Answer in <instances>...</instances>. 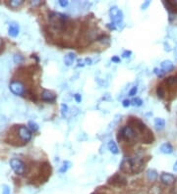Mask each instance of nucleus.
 <instances>
[{"instance_id": "obj_1", "label": "nucleus", "mask_w": 177, "mask_h": 194, "mask_svg": "<svg viewBox=\"0 0 177 194\" xmlns=\"http://www.w3.org/2000/svg\"><path fill=\"white\" fill-rule=\"evenodd\" d=\"M48 19H49V22L51 23V25L58 30H61L63 27H65V26L67 25V22H68L69 20L68 16L61 13H57V12H51V13H49Z\"/></svg>"}, {"instance_id": "obj_2", "label": "nucleus", "mask_w": 177, "mask_h": 194, "mask_svg": "<svg viewBox=\"0 0 177 194\" xmlns=\"http://www.w3.org/2000/svg\"><path fill=\"white\" fill-rule=\"evenodd\" d=\"M138 163L134 161L132 158L130 157H124L122 159L121 163H120V171L122 173H138Z\"/></svg>"}, {"instance_id": "obj_3", "label": "nucleus", "mask_w": 177, "mask_h": 194, "mask_svg": "<svg viewBox=\"0 0 177 194\" xmlns=\"http://www.w3.org/2000/svg\"><path fill=\"white\" fill-rule=\"evenodd\" d=\"M109 15H110V18H111L112 23L115 24L116 26H119L120 24H122V22H123V13H122V11L118 9L116 6H113L110 8Z\"/></svg>"}, {"instance_id": "obj_4", "label": "nucleus", "mask_w": 177, "mask_h": 194, "mask_svg": "<svg viewBox=\"0 0 177 194\" xmlns=\"http://www.w3.org/2000/svg\"><path fill=\"white\" fill-rule=\"evenodd\" d=\"M10 166L12 170L19 176H22L26 171V166L23 162L18 158H13L10 160Z\"/></svg>"}, {"instance_id": "obj_5", "label": "nucleus", "mask_w": 177, "mask_h": 194, "mask_svg": "<svg viewBox=\"0 0 177 194\" xmlns=\"http://www.w3.org/2000/svg\"><path fill=\"white\" fill-rule=\"evenodd\" d=\"M9 88L12 91V93H14L15 95H18V96H22L24 93H25V85H24L21 81H12L10 85H9Z\"/></svg>"}, {"instance_id": "obj_6", "label": "nucleus", "mask_w": 177, "mask_h": 194, "mask_svg": "<svg viewBox=\"0 0 177 194\" xmlns=\"http://www.w3.org/2000/svg\"><path fill=\"white\" fill-rule=\"evenodd\" d=\"M18 134L19 137L21 138L23 142H29L31 138V132L25 126H21L18 129Z\"/></svg>"}, {"instance_id": "obj_7", "label": "nucleus", "mask_w": 177, "mask_h": 194, "mask_svg": "<svg viewBox=\"0 0 177 194\" xmlns=\"http://www.w3.org/2000/svg\"><path fill=\"white\" fill-rule=\"evenodd\" d=\"M121 134L126 140H133L136 138V132L131 126H124L121 129Z\"/></svg>"}, {"instance_id": "obj_8", "label": "nucleus", "mask_w": 177, "mask_h": 194, "mask_svg": "<svg viewBox=\"0 0 177 194\" xmlns=\"http://www.w3.org/2000/svg\"><path fill=\"white\" fill-rule=\"evenodd\" d=\"M160 180L165 185H172L175 183V177L169 173H162L160 175Z\"/></svg>"}, {"instance_id": "obj_9", "label": "nucleus", "mask_w": 177, "mask_h": 194, "mask_svg": "<svg viewBox=\"0 0 177 194\" xmlns=\"http://www.w3.org/2000/svg\"><path fill=\"white\" fill-rule=\"evenodd\" d=\"M109 183L116 185V186H122V185L126 184V180L119 175H115L109 180Z\"/></svg>"}, {"instance_id": "obj_10", "label": "nucleus", "mask_w": 177, "mask_h": 194, "mask_svg": "<svg viewBox=\"0 0 177 194\" xmlns=\"http://www.w3.org/2000/svg\"><path fill=\"white\" fill-rule=\"evenodd\" d=\"M41 99L46 102H52L56 99V95L52 91H50V90L44 89L41 93Z\"/></svg>"}, {"instance_id": "obj_11", "label": "nucleus", "mask_w": 177, "mask_h": 194, "mask_svg": "<svg viewBox=\"0 0 177 194\" xmlns=\"http://www.w3.org/2000/svg\"><path fill=\"white\" fill-rule=\"evenodd\" d=\"M19 25L16 23H11L9 25V27H8V33H9L10 37H16L19 34Z\"/></svg>"}, {"instance_id": "obj_12", "label": "nucleus", "mask_w": 177, "mask_h": 194, "mask_svg": "<svg viewBox=\"0 0 177 194\" xmlns=\"http://www.w3.org/2000/svg\"><path fill=\"white\" fill-rule=\"evenodd\" d=\"M160 68H161V70H162L164 73H169V72H171L173 69H174V65H173V63L171 61L164 60V61L161 62Z\"/></svg>"}, {"instance_id": "obj_13", "label": "nucleus", "mask_w": 177, "mask_h": 194, "mask_svg": "<svg viewBox=\"0 0 177 194\" xmlns=\"http://www.w3.org/2000/svg\"><path fill=\"white\" fill-rule=\"evenodd\" d=\"M75 59H76V55H75L74 53H72V52L67 53L64 57V64L66 66H71L73 64Z\"/></svg>"}, {"instance_id": "obj_14", "label": "nucleus", "mask_w": 177, "mask_h": 194, "mask_svg": "<svg viewBox=\"0 0 177 194\" xmlns=\"http://www.w3.org/2000/svg\"><path fill=\"white\" fill-rule=\"evenodd\" d=\"M160 151L164 154H171L173 152V147L170 143H163L160 146Z\"/></svg>"}, {"instance_id": "obj_15", "label": "nucleus", "mask_w": 177, "mask_h": 194, "mask_svg": "<svg viewBox=\"0 0 177 194\" xmlns=\"http://www.w3.org/2000/svg\"><path fill=\"white\" fill-rule=\"evenodd\" d=\"M155 126L156 129H162L165 126V121L162 118H156L155 119Z\"/></svg>"}, {"instance_id": "obj_16", "label": "nucleus", "mask_w": 177, "mask_h": 194, "mask_svg": "<svg viewBox=\"0 0 177 194\" xmlns=\"http://www.w3.org/2000/svg\"><path fill=\"white\" fill-rule=\"evenodd\" d=\"M147 179L149 181H155L157 179V173L155 170H148L147 171Z\"/></svg>"}, {"instance_id": "obj_17", "label": "nucleus", "mask_w": 177, "mask_h": 194, "mask_svg": "<svg viewBox=\"0 0 177 194\" xmlns=\"http://www.w3.org/2000/svg\"><path fill=\"white\" fill-rule=\"evenodd\" d=\"M108 149L112 154H118V153H119V149H118L116 143L113 140H110L108 142Z\"/></svg>"}, {"instance_id": "obj_18", "label": "nucleus", "mask_w": 177, "mask_h": 194, "mask_svg": "<svg viewBox=\"0 0 177 194\" xmlns=\"http://www.w3.org/2000/svg\"><path fill=\"white\" fill-rule=\"evenodd\" d=\"M165 82H166L168 85H175V84H177V76L169 77L168 78H166Z\"/></svg>"}, {"instance_id": "obj_19", "label": "nucleus", "mask_w": 177, "mask_h": 194, "mask_svg": "<svg viewBox=\"0 0 177 194\" xmlns=\"http://www.w3.org/2000/svg\"><path fill=\"white\" fill-rule=\"evenodd\" d=\"M70 166H71V163L69 161H65L64 163H63L62 165V167L60 168V170H59V172L60 173H66L67 171H68V169L70 168Z\"/></svg>"}, {"instance_id": "obj_20", "label": "nucleus", "mask_w": 177, "mask_h": 194, "mask_svg": "<svg viewBox=\"0 0 177 194\" xmlns=\"http://www.w3.org/2000/svg\"><path fill=\"white\" fill-rule=\"evenodd\" d=\"M29 129L31 130V132H38V126L35 124L34 122L30 121L29 122Z\"/></svg>"}, {"instance_id": "obj_21", "label": "nucleus", "mask_w": 177, "mask_h": 194, "mask_svg": "<svg viewBox=\"0 0 177 194\" xmlns=\"http://www.w3.org/2000/svg\"><path fill=\"white\" fill-rule=\"evenodd\" d=\"M23 4V0H12L9 2V5L12 8H18Z\"/></svg>"}, {"instance_id": "obj_22", "label": "nucleus", "mask_w": 177, "mask_h": 194, "mask_svg": "<svg viewBox=\"0 0 177 194\" xmlns=\"http://www.w3.org/2000/svg\"><path fill=\"white\" fill-rule=\"evenodd\" d=\"M24 60V57L22 56L21 54H16L15 56H14V62L15 63H18V64H20V63H22Z\"/></svg>"}, {"instance_id": "obj_23", "label": "nucleus", "mask_w": 177, "mask_h": 194, "mask_svg": "<svg viewBox=\"0 0 177 194\" xmlns=\"http://www.w3.org/2000/svg\"><path fill=\"white\" fill-rule=\"evenodd\" d=\"M132 102H133L132 104H133L134 106H141L142 104H143V101H142V99H140V98L134 99V100H133Z\"/></svg>"}, {"instance_id": "obj_24", "label": "nucleus", "mask_w": 177, "mask_h": 194, "mask_svg": "<svg viewBox=\"0 0 177 194\" xmlns=\"http://www.w3.org/2000/svg\"><path fill=\"white\" fill-rule=\"evenodd\" d=\"M153 73H155L157 77H162L163 75L165 74V73H164L163 71L161 70V69H160V70H159V69H156V68L155 70H153Z\"/></svg>"}, {"instance_id": "obj_25", "label": "nucleus", "mask_w": 177, "mask_h": 194, "mask_svg": "<svg viewBox=\"0 0 177 194\" xmlns=\"http://www.w3.org/2000/svg\"><path fill=\"white\" fill-rule=\"evenodd\" d=\"M67 112H68V106H67L66 104H62L61 105V113H62L63 116H65Z\"/></svg>"}, {"instance_id": "obj_26", "label": "nucleus", "mask_w": 177, "mask_h": 194, "mask_svg": "<svg viewBox=\"0 0 177 194\" xmlns=\"http://www.w3.org/2000/svg\"><path fill=\"white\" fill-rule=\"evenodd\" d=\"M137 91H138L137 86H134V87H132V89L129 91V95L130 96H135L136 94H137Z\"/></svg>"}, {"instance_id": "obj_27", "label": "nucleus", "mask_w": 177, "mask_h": 194, "mask_svg": "<svg viewBox=\"0 0 177 194\" xmlns=\"http://www.w3.org/2000/svg\"><path fill=\"white\" fill-rule=\"evenodd\" d=\"M58 3L61 7H66L69 4V1H67V0H59Z\"/></svg>"}, {"instance_id": "obj_28", "label": "nucleus", "mask_w": 177, "mask_h": 194, "mask_svg": "<svg viewBox=\"0 0 177 194\" xmlns=\"http://www.w3.org/2000/svg\"><path fill=\"white\" fill-rule=\"evenodd\" d=\"M149 4H151V1H149V0H147V1H145L143 4H142V9L146 10V9H147V8L149 6Z\"/></svg>"}, {"instance_id": "obj_29", "label": "nucleus", "mask_w": 177, "mask_h": 194, "mask_svg": "<svg viewBox=\"0 0 177 194\" xmlns=\"http://www.w3.org/2000/svg\"><path fill=\"white\" fill-rule=\"evenodd\" d=\"M157 95H159V97H160V98H162L163 97V95H164V92H163V89L161 88V87H159L157 88Z\"/></svg>"}, {"instance_id": "obj_30", "label": "nucleus", "mask_w": 177, "mask_h": 194, "mask_svg": "<svg viewBox=\"0 0 177 194\" xmlns=\"http://www.w3.org/2000/svg\"><path fill=\"white\" fill-rule=\"evenodd\" d=\"M2 194H10V188L7 185H4L2 189Z\"/></svg>"}, {"instance_id": "obj_31", "label": "nucleus", "mask_w": 177, "mask_h": 194, "mask_svg": "<svg viewBox=\"0 0 177 194\" xmlns=\"http://www.w3.org/2000/svg\"><path fill=\"white\" fill-rule=\"evenodd\" d=\"M132 54V52L131 51H128V50H125L123 53H122V57L123 58H128V57H130V55Z\"/></svg>"}, {"instance_id": "obj_32", "label": "nucleus", "mask_w": 177, "mask_h": 194, "mask_svg": "<svg viewBox=\"0 0 177 194\" xmlns=\"http://www.w3.org/2000/svg\"><path fill=\"white\" fill-rule=\"evenodd\" d=\"M74 97H75V100H76L78 103H80V102L82 101V96H81V94H79V93L75 94Z\"/></svg>"}, {"instance_id": "obj_33", "label": "nucleus", "mask_w": 177, "mask_h": 194, "mask_svg": "<svg viewBox=\"0 0 177 194\" xmlns=\"http://www.w3.org/2000/svg\"><path fill=\"white\" fill-rule=\"evenodd\" d=\"M122 105H123V107H129L130 105H131V101L128 100V99H125V100L123 101V103H122Z\"/></svg>"}, {"instance_id": "obj_34", "label": "nucleus", "mask_w": 177, "mask_h": 194, "mask_svg": "<svg viewBox=\"0 0 177 194\" xmlns=\"http://www.w3.org/2000/svg\"><path fill=\"white\" fill-rule=\"evenodd\" d=\"M41 1H38V0H35V1H31V5L33 6H38V5H41Z\"/></svg>"}, {"instance_id": "obj_35", "label": "nucleus", "mask_w": 177, "mask_h": 194, "mask_svg": "<svg viewBox=\"0 0 177 194\" xmlns=\"http://www.w3.org/2000/svg\"><path fill=\"white\" fill-rule=\"evenodd\" d=\"M107 27H109L110 30H115L116 29V25L114 23H111V24H108Z\"/></svg>"}, {"instance_id": "obj_36", "label": "nucleus", "mask_w": 177, "mask_h": 194, "mask_svg": "<svg viewBox=\"0 0 177 194\" xmlns=\"http://www.w3.org/2000/svg\"><path fill=\"white\" fill-rule=\"evenodd\" d=\"M85 64H87V65H92V59L86 58L85 59Z\"/></svg>"}, {"instance_id": "obj_37", "label": "nucleus", "mask_w": 177, "mask_h": 194, "mask_svg": "<svg viewBox=\"0 0 177 194\" xmlns=\"http://www.w3.org/2000/svg\"><path fill=\"white\" fill-rule=\"evenodd\" d=\"M85 65V60H83V59H81V60H78V66L80 67V66H84Z\"/></svg>"}, {"instance_id": "obj_38", "label": "nucleus", "mask_w": 177, "mask_h": 194, "mask_svg": "<svg viewBox=\"0 0 177 194\" xmlns=\"http://www.w3.org/2000/svg\"><path fill=\"white\" fill-rule=\"evenodd\" d=\"M111 60H112V62H115V63H119V62H120V59L118 58L117 56H114V57H112Z\"/></svg>"}, {"instance_id": "obj_39", "label": "nucleus", "mask_w": 177, "mask_h": 194, "mask_svg": "<svg viewBox=\"0 0 177 194\" xmlns=\"http://www.w3.org/2000/svg\"><path fill=\"white\" fill-rule=\"evenodd\" d=\"M173 170H174L175 172H177V161H176V163L174 164V166H173Z\"/></svg>"}, {"instance_id": "obj_40", "label": "nucleus", "mask_w": 177, "mask_h": 194, "mask_svg": "<svg viewBox=\"0 0 177 194\" xmlns=\"http://www.w3.org/2000/svg\"><path fill=\"white\" fill-rule=\"evenodd\" d=\"M1 45H2V39L0 38V47H1Z\"/></svg>"}]
</instances>
